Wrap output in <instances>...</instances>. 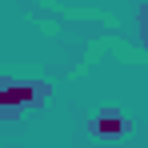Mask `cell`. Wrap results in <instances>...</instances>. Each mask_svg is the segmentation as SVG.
Listing matches in <instances>:
<instances>
[{"label": "cell", "mask_w": 148, "mask_h": 148, "mask_svg": "<svg viewBox=\"0 0 148 148\" xmlns=\"http://www.w3.org/2000/svg\"><path fill=\"white\" fill-rule=\"evenodd\" d=\"M52 88L44 80H12V76H0V124L24 120L28 112H40L48 104Z\"/></svg>", "instance_id": "6da1fadb"}, {"label": "cell", "mask_w": 148, "mask_h": 148, "mask_svg": "<svg viewBox=\"0 0 148 148\" xmlns=\"http://www.w3.org/2000/svg\"><path fill=\"white\" fill-rule=\"evenodd\" d=\"M136 32H140V44L148 48V4L136 8Z\"/></svg>", "instance_id": "3957f363"}, {"label": "cell", "mask_w": 148, "mask_h": 148, "mask_svg": "<svg viewBox=\"0 0 148 148\" xmlns=\"http://www.w3.org/2000/svg\"><path fill=\"white\" fill-rule=\"evenodd\" d=\"M88 132H92L96 140H124V136L132 132V116H124L116 108H104V112H96V116L88 120Z\"/></svg>", "instance_id": "7a4b0ae2"}]
</instances>
